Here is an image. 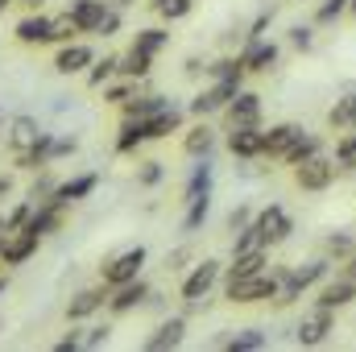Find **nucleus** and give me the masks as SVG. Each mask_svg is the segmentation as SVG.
<instances>
[{"label":"nucleus","instance_id":"nucleus-1","mask_svg":"<svg viewBox=\"0 0 356 352\" xmlns=\"http://www.w3.org/2000/svg\"><path fill=\"white\" fill-rule=\"evenodd\" d=\"M228 298L232 303H257V298H273L277 294V278L273 273H245V278H228Z\"/></svg>","mask_w":356,"mask_h":352},{"label":"nucleus","instance_id":"nucleus-2","mask_svg":"<svg viewBox=\"0 0 356 352\" xmlns=\"http://www.w3.org/2000/svg\"><path fill=\"white\" fill-rule=\"evenodd\" d=\"M141 265H145V249L137 245V249H124L120 257H112V262L104 265V286H124V282H133L137 273H141Z\"/></svg>","mask_w":356,"mask_h":352},{"label":"nucleus","instance_id":"nucleus-3","mask_svg":"<svg viewBox=\"0 0 356 352\" xmlns=\"http://www.w3.org/2000/svg\"><path fill=\"white\" fill-rule=\"evenodd\" d=\"M236 91H241V75H236V79H220L216 88L199 91V95L191 99V112H195V116H207V112H216V108L232 104V99H236Z\"/></svg>","mask_w":356,"mask_h":352},{"label":"nucleus","instance_id":"nucleus-4","mask_svg":"<svg viewBox=\"0 0 356 352\" xmlns=\"http://www.w3.org/2000/svg\"><path fill=\"white\" fill-rule=\"evenodd\" d=\"M216 278H220V262H203L191 269V278L182 282V298L195 307V303H203L207 298V290L216 286Z\"/></svg>","mask_w":356,"mask_h":352},{"label":"nucleus","instance_id":"nucleus-5","mask_svg":"<svg viewBox=\"0 0 356 352\" xmlns=\"http://www.w3.org/2000/svg\"><path fill=\"white\" fill-rule=\"evenodd\" d=\"M38 232H29V228H17V232H8V241H4V249H0V262L4 265H21L29 262L33 253H38Z\"/></svg>","mask_w":356,"mask_h":352},{"label":"nucleus","instance_id":"nucleus-6","mask_svg":"<svg viewBox=\"0 0 356 352\" xmlns=\"http://www.w3.org/2000/svg\"><path fill=\"white\" fill-rule=\"evenodd\" d=\"M323 269H327L323 262H311L307 269H290V273H286V278L277 282V294H282V303L298 298V294H302V290H307V286H311L315 278H323Z\"/></svg>","mask_w":356,"mask_h":352},{"label":"nucleus","instance_id":"nucleus-7","mask_svg":"<svg viewBox=\"0 0 356 352\" xmlns=\"http://www.w3.org/2000/svg\"><path fill=\"white\" fill-rule=\"evenodd\" d=\"M261 141H266V133H257V125H232L228 150H232L236 158H257V154H261Z\"/></svg>","mask_w":356,"mask_h":352},{"label":"nucleus","instance_id":"nucleus-8","mask_svg":"<svg viewBox=\"0 0 356 352\" xmlns=\"http://www.w3.org/2000/svg\"><path fill=\"white\" fill-rule=\"evenodd\" d=\"M67 13L75 17L79 33H95V29H99V21L108 17V4H104V0H71V8H67Z\"/></svg>","mask_w":356,"mask_h":352},{"label":"nucleus","instance_id":"nucleus-9","mask_svg":"<svg viewBox=\"0 0 356 352\" xmlns=\"http://www.w3.org/2000/svg\"><path fill=\"white\" fill-rule=\"evenodd\" d=\"M91 63H95L91 46L75 42V46H63V50H58V58H54V71H58V75H79L83 67H91Z\"/></svg>","mask_w":356,"mask_h":352},{"label":"nucleus","instance_id":"nucleus-10","mask_svg":"<svg viewBox=\"0 0 356 352\" xmlns=\"http://www.w3.org/2000/svg\"><path fill=\"white\" fill-rule=\"evenodd\" d=\"M302 137V129L298 125H277V129H269L266 141H261V154H269V158H286L290 154V145Z\"/></svg>","mask_w":356,"mask_h":352},{"label":"nucleus","instance_id":"nucleus-11","mask_svg":"<svg viewBox=\"0 0 356 352\" xmlns=\"http://www.w3.org/2000/svg\"><path fill=\"white\" fill-rule=\"evenodd\" d=\"M228 120H232V125H257V120H261V95L236 91V99L228 104Z\"/></svg>","mask_w":356,"mask_h":352},{"label":"nucleus","instance_id":"nucleus-12","mask_svg":"<svg viewBox=\"0 0 356 352\" xmlns=\"http://www.w3.org/2000/svg\"><path fill=\"white\" fill-rule=\"evenodd\" d=\"M332 175H336V166H332V162L311 158V162H302V166H298V186H302V191H323V186L332 182Z\"/></svg>","mask_w":356,"mask_h":352},{"label":"nucleus","instance_id":"nucleus-13","mask_svg":"<svg viewBox=\"0 0 356 352\" xmlns=\"http://www.w3.org/2000/svg\"><path fill=\"white\" fill-rule=\"evenodd\" d=\"M38 137H42L38 116H13V125H8V145H13L17 154L29 150V145H38Z\"/></svg>","mask_w":356,"mask_h":352},{"label":"nucleus","instance_id":"nucleus-14","mask_svg":"<svg viewBox=\"0 0 356 352\" xmlns=\"http://www.w3.org/2000/svg\"><path fill=\"white\" fill-rule=\"evenodd\" d=\"M145 298H149V286L133 278V282L116 286V298H108V307H112L116 315H124V311H133V307H137V303H145Z\"/></svg>","mask_w":356,"mask_h":352},{"label":"nucleus","instance_id":"nucleus-15","mask_svg":"<svg viewBox=\"0 0 356 352\" xmlns=\"http://www.w3.org/2000/svg\"><path fill=\"white\" fill-rule=\"evenodd\" d=\"M327 332H332V311H327V307H319L311 319H302V323H298V332H294V336H298V344H319Z\"/></svg>","mask_w":356,"mask_h":352},{"label":"nucleus","instance_id":"nucleus-16","mask_svg":"<svg viewBox=\"0 0 356 352\" xmlns=\"http://www.w3.org/2000/svg\"><path fill=\"white\" fill-rule=\"evenodd\" d=\"M257 224H261V232H266V241L273 245V241H286L290 237V216L277 207V203H269L266 211L257 216Z\"/></svg>","mask_w":356,"mask_h":352},{"label":"nucleus","instance_id":"nucleus-17","mask_svg":"<svg viewBox=\"0 0 356 352\" xmlns=\"http://www.w3.org/2000/svg\"><path fill=\"white\" fill-rule=\"evenodd\" d=\"M178 125H182V112H175V108L149 116V120H145V141H162V137H170V133H178Z\"/></svg>","mask_w":356,"mask_h":352},{"label":"nucleus","instance_id":"nucleus-18","mask_svg":"<svg viewBox=\"0 0 356 352\" xmlns=\"http://www.w3.org/2000/svg\"><path fill=\"white\" fill-rule=\"evenodd\" d=\"M50 21H54V17H42V13L25 17V21L17 25V42H25V46H33V42H50Z\"/></svg>","mask_w":356,"mask_h":352},{"label":"nucleus","instance_id":"nucleus-19","mask_svg":"<svg viewBox=\"0 0 356 352\" xmlns=\"http://www.w3.org/2000/svg\"><path fill=\"white\" fill-rule=\"evenodd\" d=\"M182 332H186V323L175 315V319H166V323L158 328V336H149V340H145V349H149V352L175 349V344H182Z\"/></svg>","mask_w":356,"mask_h":352},{"label":"nucleus","instance_id":"nucleus-20","mask_svg":"<svg viewBox=\"0 0 356 352\" xmlns=\"http://www.w3.org/2000/svg\"><path fill=\"white\" fill-rule=\"evenodd\" d=\"M241 63H245V71H269V67L277 63V46H273V42H253Z\"/></svg>","mask_w":356,"mask_h":352},{"label":"nucleus","instance_id":"nucleus-21","mask_svg":"<svg viewBox=\"0 0 356 352\" xmlns=\"http://www.w3.org/2000/svg\"><path fill=\"white\" fill-rule=\"evenodd\" d=\"M95 182H99V178H95V175L71 178V182H63V186H58V191H54V195H50V199H58V203H63V207H71V203H75V199H83V195H91V191H95Z\"/></svg>","mask_w":356,"mask_h":352},{"label":"nucleus","instance_id":"nucleus-22","mask_svg":"<svg viewBox=\"0 0 356 352\" xmlns=\"http://www.w3.org/2000/svg\"><path fill=\"white\" fill-rule=\"evenodd\" d=\"M356 298V278H344V282H332V286H323V294H319V307H344V303H353Z\"/></svg>","mask_w":356,"mask_h":352},{"label":"nucleus","instance_id":"nucleus-23","mask_svg":"<svg viewBox=\"0 0 356 352\" xmlns=\"http://www.w3.org/2000/svg\"><path fill=\"white\" fill-rule=\"evenodd\" d=\"M99 307H104V290H83V294H75L67 303V319H88Z\"/></svg>","mask_w":356,"mask_h":352},{"label":"nucleus","instance_id":"nucleus-24","mask_svg":"<svg viewBox=\"0 0 356 352\" xmlns=\"http://www.w3.org/2000/svg\"><path fill=\"white\" fill-rule=\"evenodd\" d=\"M170 104L162 99V95H145V99H124V116H133V120H149V116H158V112H166Z\"/></svg>","mask_w":356,"mask_h":352},{"label":"nucleus","instance_id":"nucleus-25","mask_svg":"<svg viewBox=\"0 0 356 352\" xmlns=\"http://www.w3.org/2000/svg\"><path fill=\"white\" fill-rule=\"evenodd\" d=\"M149 58H154V54H145V50H137V46H133V50L120 58V67H116V71H120V75H129V79H145V75H149Z\"/></svg>","mask_w":356,"mask_h":352},{"label":"nucleus","instance_id":"nucleus-26","mask_svg":"<svg viewBox=\"0 0 356 352\" xmlns=\"http://www.w3.org/2000/svg\"><path fill=\"white\" fill-rule=\"evenodd\" d=\"M141 141H145V120H133V116H129L124 129H120V137H116V150L129 154V150H137Z\"/></svg>","mask_w":356,"mask_h":352},{"label":"nucleus","instance_id":"nucleus-27","mask_svg":"<svg viewBox=\"0 0 356 352\" xmlns=\"http://www.w3.org/2000/svg\"><path fill=\"white\" fill-rule=\"evenodd\" d=\"M266 265V249H253V253H236V262L228 265V278H245V273H257Z\"/></svg>","mask_w":356,"mask_h":352},{"label":"nucleus","instance_id":"nucleus-28","mask_svg":"<svg viewBox=\"0 0 356 352\" xmlns=\"http://www.w3.org/2000/svg\"><path fill=\"white\" fill-rule=\"evenodd\" d=\"M207 211H211V199H207V195L191 199V207H186V216H182V232H195V228L207 220Z\"/></svg>","mask_w":356,"mask_h":352},{"label":"nucleus","instance_id":"nucleus-29","mask_svg":"<svg viewBox=\"0 0 356 352\" xmlns=\"http://www.w3.org/2000/svg\"><path fill=\"white\" fill-rule=\"evenodd\" d=\"M266 232H261V224H245L241 228V237H236V253H253V249H266Z\"/></svg>","mask_w":356,"mask_h":352},{"label":"nucleus","instance_id":"nucleus-30","mask_svg":"<svg viewBox=\"0 0 356 352\" xmlns=\"http://www.w3.org/2000/svg\"><path fill=\"white\" fill-rule=\"evenodd\" d=\"M311 158H319V141H315V137H298V141L290 145V154H286V162H294V166H302V162H311Z\"/></svg>","mask_w":356,"mask_h":352},{"label":"nucleus","instance_id":"nucleus-31","mask_svg":"<svg viewBox=\"0 0 356 352\" xmlns=\"http://www.w3.org/2000/svg\"><path fill=\"white\" fill-rule=\"evenodd\" d=\"M207 191H211V166L203 162V166H195V175H191V182H186V203L199 199V195H207Z\"/></svg>","mask_w":356,"mask_h":352},{"label":"nucleus","instance_id":"nucleus-32","mask_svg":"<svg viewBox=\"0 0 356 352\" xmlns=\"http://www.w3.org/2000/svg\"><path fill=\"white\" fill-rule=\"evenodd\" d=\"M166 42H170V33H166V29H141L133 46H137V50H145V54H158Z\"/></svg>","mask_w":356,"mask_h":352},{"label":"nucleus","instance_id":"nucleus-33","mask_svg":"<svg viewBox=\"0 0 356 352\" xmlns=\"http://www.w3.org/2000/svg\"><path fill=\"white\" fill-rule=\"evenodd\" d=\"M182 150H186L191 158L207 154V150H211V129H191V133H186V141H182Z\"/></svg>","mask_w":356,"mask_h":352},{"label":"nucleus","instance_id":"nucleus-34","mask_svg":"<svg viewBox=\"0 0 356 352\" xmlns=\"http://www.w3.org/2000/svg\"><path fill=\"white\" fill-rule=\"evenodd\" d=\"M228 349H232V352H253V349H266V336L249 328V332H241V336H232V340H228Z\"/></svg>","mask_w":356,"mask_h":352},{"label":"nucleus","instance_id":"nucleus-35","mask_svg":"<svg viewBox=\"0 0 356 352\" xmlns=\"http://www.w3.org/2000/svg\"><path fill=\"white\" fill-rule=\"evenodd\" d=\"M71 33H79V25H75V17H71V13L50 21V42H67Z\"/></svg>","mask_w":356,"mask_h":352},{"label":"nucleus","instance_id":"nucleus-36","mask_svg":"<svg viewBox=\"0 0 356 352\" xmlns=\"http://www.w3.org/2000/svg\"><path fill=\"white\" fill-rule=\"evenodd\" d=\"M154 8H158L166 21H178V17L191 13V0H154Z\"/></svg>","mask_w":356,"mask_h":352},{"label":"nucleus","instance_id":"nucleus-37","mask_svg":"<svg viewBox=\"0 0 356 352\" xmlns=\"http://www.w3.org/2000/svg\"><path fill=\"white\" fill-rule=\"evenodd\" d=\"M332 125L340 129V125H356V99L348 95V99H340L336 108H332Z\"/></svg>","mask_w":356,"mask_h":352},{"label":"nucleus","instance_id":"nucleus-38","mask_svg":"<svg viewBox=\"0 0 356 352\" xmlns=\"http://www.w3.org/2000/svg\"><path fill=\"white\" fill-rule=\"evenodd\" d=\"M336 162H340V166H348V170H356V133H353V137H344V141L336 145Z\"/></svg>","mask_w":356,"mask_h":352},{"label":"nucleus","instance_id":"nucleus-39","mask_svg":"<svg viewBox=\"0 0 356 352\" xmlns=\"http://www.w3.org/2000/svg\"><path fill=\"white\" fill-rule=\"evenodd\" d=\"M116 67H120V58H104V63H95V67H91V75H88V83H91V88H99Z\"/></svg>","mask_w":356,"mask_h":352},{"label":"nucleus","instance_id":"nucleus-40","mask_svg":"<svg viewBox=\"0 0 356 352\" xmlns=\"http://www.w3.org/2000/svg\"><path fill=\"white\" fill-rule=\"evenodd\" d=\"M141 182H145V186L162 182V162H145V166H141Z\"/></svg>","mask_w":356,"mask_h":352},{"label":"nucleus","instance_id":"nucleus-41","mask_svg":"<svg viewBox=\"0 0 356 352\" xmlns=\"http://www.w3.org/2000/svg\"><path fill=\"white\" fill-rule=\"evenodd\" d=\"M327 253L348 257V253H353V241H348V237H332V241H327Z\"/></svg>","mask_w":356,"mask_h":352},{"label":"nucleus","instance_id":"nucleus-42","mask_svg":"<svg viewBox=\"0 0 356 352\" xmlns=\"http://www.w3.org/2000/svg\"><path fill=\"white\" fill-rule=\"evenodd\" d=\"M344 8H348V0H327V4L319 8V21H332V17H340Z\"/></svg>","mask_w":356,"mask_h":352},{"label":"nucleus","instance_id":"nucleus-43","mask_svg":"<svg viewBox=\"0 0 356 352\" xmlns=\"http://www.w3.org/2000/svg\"><path fill=\"white\" fill-rule=\"evenodd\" d=\"M108 340V328H88V336H83V349H99Z\"/></svg>","mask_w":356,"mask_h":352},{"label":"nucleus","instance_id":"nucleus-44","mask_svg":"<svg viewBox=\"0 0 356 352\" xmlns=\"http://www.w3.org/2000/svg\"><path fill=\"white\" fill-rule=\"evenodd\" d=\"M116 29H120V17H116V13H112V8H108V17H104V21H99V29H95V33H104V38H112V33H116Z\"/></svg>","mask_w":356,"mask_h":352},{"label":"nucleus","instance_id":"nucleus-45","mask_svg":"<svg viewBox=\"0 0 356 352\" xmlns=\"http://www.w3.org/2000/svg\"><path fill=\"white\" fill-rule=\"evenodd\" d=\"M245 224H249V207H236V211L228 216V228H236V232H241Z\"/></svg>","mask_w":356,"mask_h":352},{"label":"nucleus","instance_id":"nucleus-46","mask_svg":"<svg viewBox=\"0 0 356 352\" xmlns=\"http://www.w3.org/2000/svg\"><path fill=\"white\" fill-rule=\"evenodd\" d=\"M58 352H75V349H83V336H63L58 344H54Z\"/></svg>","mask_w":356,"mask_h":352},{"label":"nucleus","instance_id":"nucleus-47","mask_svg":"<svg viewBox=\"0 0 356 352\" xmlns=\"http://www.w3.org/2000/svg\"><path fill=\"white\" fill-rule=\"evenodd\" d=\"M290 42L307 50V46H311V29H302V25H298V29H290Z\"/></svg>","mask_w":356,"mask_h":352},{"label":"nucleus","instance_id":"nucleus-48","mask_svg":"<svg viewBox=\"0 0 356 352\" xmlns=\"http://www.w3.org/2000/svg\"><path fill=\"white\" fill-rule=\"evenodd\" d=\"M63 154H75V137H71V141H54V145H50V158H63Z\"/></svg>","mask_w":356,"mask_h":352},{"label":"nucleus","instance_id":"nucleus-49","mask_svg":"<svg viewBox=\"0 0 356 352\" xmlns=\"http://www.w3.org/2000/svg\"><path fill=\"white\" fill-rule=\"evenodd\" d=\"M129 91H133V88H124V83H120V88L108 91V99H112V104H124V99H129Z\"/></svg>","mask_w":356,"mask_h":352},{"label":"nucleus","instance_id":"nucleus-50","mask_svg":"<svg viewBox=\"0 0 356 352\" xmlns=\"http://www.w3.org/2000/svg\"><path fill=\"white\" fill-rule=\"evenodd\" d=\"M8 191H13V178H8V175H0V199H4Z\"/></svg>","mask_w":356,"mask_h":352},{"label":"nucleus","instance_id":"nucleus-51","mask_svg":"<svg viewBox=\"0 0 356 352\" xmlns=\"http://www.w3.org/2000/svg\"><path fill=\"white\" fill-rule=\"evenodd\" d=\"M21 4H25V8H42V0H21Z\"/></svg>","mask_w":356,"mask_h":352},{"label":"nucleus","instance_id":"nucleus-52","mask_svg":"<svg viewBox=\"0 0 356 352\" xmlns=\"http://www.w3.org/2000/svg\"><path fill=\"white\" fill-rule=\"evenodd\" d=\"M112 4H116V8H124V4H133V0H112Z\"/></svg>","mask_w":356,"mask_h":352},{"label":"nucleus","instance_id":"nucleus-53","mask_svg":"<svg viewBox=\"0 0 356 352\" xmlns=\"http://www.w3.org/2000/svg\"><path fill=\"white\" fill-rule=\"evenodd\" d=\"M4 286H8V278H4V273H0V290H4Z\"/></svg>","mask_w":356,"mask_h":352},{"label":"nucleus","instance_id":"nucleus-54","mask_svg":"<svg viewBox=\"0 0 356 352\" xmlns=\"http://www.w3.org/2000/svg\"><path fill=\"white\" fill-rule=\"evenodd\" d=\"M353 278H356V257H353Z\"/></svg>","mask_w":356,"mask_h":352},{"label":"nucleus","instance_id":"nucleus-55","mask_svg":"<svg viewBox=\"0 0 356 352\" xmlns=\"http://www.w3.org/2000/svg\"><path fill=\"white\" fill-rule=\"evenodd\" d=\"M4 4H8V0H0V13H4Z\"/></svg>","mask_w":356,"mask_h":352},{"label":"nucleus","instance_id":"nucleus-56","mask_svg":"<svg viewBox=\"0 0 356 352\" xmlns=\"http://www.w3.org/2000/svg\"><path fill=\"white\" fill-rule=\"evenodd\" d=\"M348 8H353V13H356V0H353V4H348Z\"/></svg>","mask_w":356,"mask_h":352},{"label":"nucleus","instance_id":"nucleus-57","mask_svg":"<svg viewBox=\"0 0 356 352\" xmlns=\"http://www.w3.org/2000/svg\"><path fill=\"white\" fill-rule=\"evenodd\" d=\"M353 99H356V95H353Z\"/></svg>","mask_w":356,"mask_h":352}]
</instances>
